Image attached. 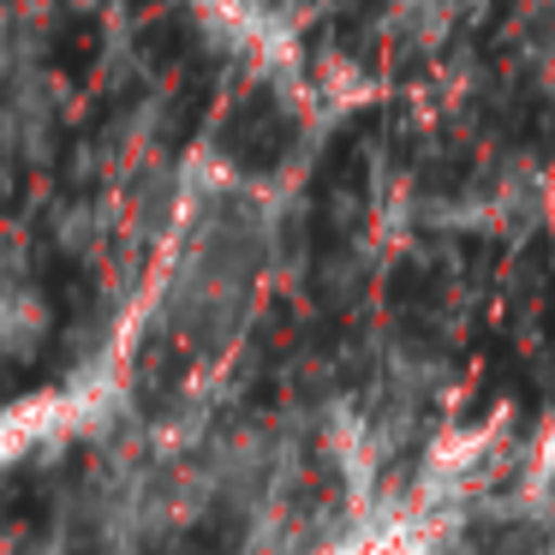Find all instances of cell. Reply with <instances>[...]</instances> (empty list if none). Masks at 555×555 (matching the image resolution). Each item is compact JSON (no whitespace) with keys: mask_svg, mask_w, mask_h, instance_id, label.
Returning a JSON list of instances; mask_svg holds the SVG:
<instances>
[]
</instances>
